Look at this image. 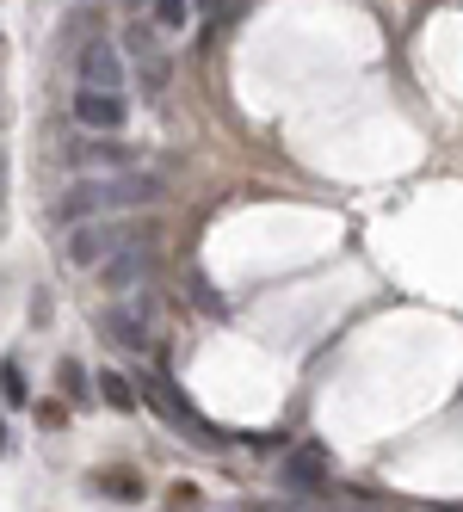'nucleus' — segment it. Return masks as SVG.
<instances>
[{
  "instance_id": "obj_1",
  "label": "nucleus",
  "mask_w": 463,
  "mask_h": 512,
  "mask_svg": "<svg viewBox=\"0 0 463 512\" xmlns=\"http://www.w3.org/2000/svg\"><path fill=\"white\" fill-rule=\"evenodd\" d=\"M161 198V179L142 173V167H118V173H99V179H81V186H68L50 216L56 223H87V216H112V210H142Z\"/></svg>"
},
{
  "instance_id": "obj_2",
  "label": "nucleus",
  "mask_w": 463,
  "mask_h": 512,
  "mask_svg": "<svg viewBox=\"0 0 463 512\" xmlns=\"http://www.w3.org/2000/svg\"><path fill=\"white\" fill-rule=\"evenodd\" d=\"M142 235H155V223H136V216H87V223H68V266H81V272H99L112 253H124L130 241Z\"/></svg>"
},
{
  "instance_id": "obj_3",
  "label": "nucleus",
  "mask_w": 463,
  "mask_h": 512,
  "mask_svg": "<svg viewBox=\"0 0 463 512\" xmlns=\"http://www.w3.org/2000/svg\"><path fill=\"white\" fill-rule=\"evenodd\" d=\"M142 395H149V408H155L161 420L180 426V438H192V445H223V432L180 395V383H173V377H149V383H142Z\"/></svg>"
},
{
  "instance_id": "obj_4",
  "label": "nucleus",
  "mask_w": 463,
  "mask_h": 512,
  "mask_svg": "<svg viewBox=\"0 0 463 512\" xmlns=\"http://www.w3.org/2000/svg\"><path fill=\"white\" fill-rule=\"evenodd\" d=\"M75 124H81V130H99V136H118V130L130 124V99H124V93L81 87V93H75Z\"/></svg>"
},
{
  "instance_id": "obj_5",
  "label": "nucleus",
  "mask_w": 463,
  "mask_h": 512,
  "mask_svg": "<svg viewBox=\"0 0 463 512\" xmlns=\"http://www.w3.org/2000/svg\"><path fill=\"white\" fill-rule=\"evenodd\" d=\"M81 87L124 93V50H118L112 38H87V44H81Z\"/></svg>"
},
{
  "instance_id": "obj_6",
  "label": "nucleus",
  "mask_w": 463,
  "mask_h": 512,
  "mask_svg": "<svg viewBox=\"0 0 463 512\" xmlns=\"http://www.w3.org/2000/svg\"><path fill=\"white\" fill-rule=\"evenodd\" d=\"M155 272V247H142V241H130L124 253H112V260L99 266V290H112V297H124V290H136L142 278Z\"/></svg>"
},
{
  "instance_id": "obj_7",
  "label": "nucleus",
  "mask_w": 463,
  "mask_h": 512,
  "mask_svg": "<svg viewBox=\"0 0 463 512\" xmlns=\"http://www.w3.org/2000/svg\"><path fill=\"white\" fill-rule=\"evenodd\" d=\"M284 488H297V494H322V488H328V463H322V451L303 445V451L284 457Z\"/></svg>"
},
{
  "instance_id": "obj_8",
  "label": "nucleus",
  "mask_w": 463,
  "mask_h": 512,
  "mask_svg": "<svg viewBox=\"0 0 463 512\" xmlns=\"http://www.w3.org/2000/svg\"><path fill=\"white\" fill-rule=\"evenodd\" d=\"M105 327H112V340H118V346L149 352V334H142V315H136V309H112V315H105Z\"/></svg>"
},
{
  "instance_id": "obj_9",
  "label": "nucleus",
  "mask_w": 463,
  "mask_h": 512,
  "mask_svg": "<svg viewBox=\"0 0 463 512\" xmlns=\"http://www.w3.org/2000/svg\"><path fill=\"white\" fill-rule=\"evenodd\" d=\"M75 161L81 167H130V149H118V142H81V149H75Z\"/></svg>"
},
{
  "instance_id": "obj_10",
  "label": "nucleus",
  "mask_w": 463,
  "mask_h": 512,
  "mask_svg": "<svg viewBox=\"0 0 463 512\" xmlns=\"http://www.w3.org/2000/svg\"><path fill=\"white\" fill-rule=\"evenodd\" d=\"M93 494H105V500H124V506H136L142 500V482H136V475H93Z\"/></svg>"
},
{
  "instance_id": "obj_11",
  "label": "nucleus",
  "mask_w": 463,
  "mask_h": 512,
  "mask_svg": "<svg viewBox=\"0 0 463 512\" xmlns=\"http://www.w3.org/2000/svg\"><path fill=\"white\" fill-rule=\"evenodd\" d=\"M93 383H99V395L112 401L118 414H130V408H136V389H130V377H124V371H99Z\"/></svg>"
},
{
  "instance_id": "obj_12",
  "label": "nucleus",
  "mask_w": 463,
  "mask_h": 512,
  "mask_svg": "<svg viewBox=\"0 0 463 512\" xmlns=\"http://www.w3.org/2000/svg\"><path fill=\"white\" fill-rule=\"evenodd\" d=\"M192 0H155V31H186Z\"/></svg>"
},
{
  "instance_id": "obj_13",
  "label": "nucleus",
  "mask_w": 463,
  "mask_h": 512,
  "mask_svg": "<svg viewBox=\"0 0 463 512\" xmlns=\"http://www.w3.org/2000/svg\"><path fill=\"white\" fill-rule=\"evenodd\" d=\"M0 395H7L13 408L25 401V371H19V358H0Z\"/></svg>"
},
{
  "instance_id": "obj_14",
  "label": "nucleus",
  "mask_w": 463,
  "mask_h": 512,
  "mask_svg": "<svg viewBox=\"0 0 463 512\" xmlns=\"http://www.w3.org/2000/svg\"><path fill=\"white\" fill-rule=\"evenodd\" d=\"M56 377H62V389L75 395V401L87 395V371H81V358H62V364H56Z\"/></svg>"
},
{
  "instance_id": "obj_15",
  "label": "nucleus",
  "mask_w": 463,
  "mask_h": 512,
  "mask_svg": "<svg viewBox=\"0 0 463 512\" xmlns=\"http://www.w3.org/2000/svg\"><path fill=\"white\" fill-rule=\"evenodd\" d=\"M192 7H198V13H217V7H223V0H192Z\"/></svg>"
},
{
  "instance_id": "obj_16",
  "label": "nucleus",
  "mask_w": 463,
  "mask_h": 512,
  "mask_svg": "<svg viewBox=\"0 0 463 512\" xmlns=\"http://www.w3.org/2000/svg\"><path fill=\"white\" fill-rule=\"evenodd\" d=\"M0 451H7V420H0Z\"/></svg>"
},
{
  "instance_id": "obj_17",
  "label": "nucleus",
  "mask_w": 463,
  "mask_h": 512,
  "mask_svg": "<svg viewBox=\"0 0 463 512\" xmlns=\"http://www.w3.org/2000/svg\"><path fill=\"white\" fill-rule=\"evenodd\" d=\"M130 13H142V0H130Z\"/></svg>"
},
{
  "instance_id": "obj_18",
  "label": "nucleus",
  "mask_w": 463,
  "mask_h": 512,
  "mask_svg": "<svg viewBox=\"0 0 463 512\" xmlns=\"http://www.w3.org/2000/svg\"><path fill=\"white\" fill-rule=\"evenodd\" d=\"M445 512H463V506H445Z\"/></svg>"
}]
</instances>
